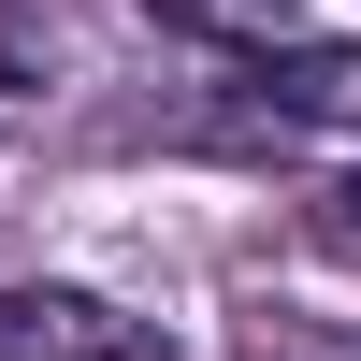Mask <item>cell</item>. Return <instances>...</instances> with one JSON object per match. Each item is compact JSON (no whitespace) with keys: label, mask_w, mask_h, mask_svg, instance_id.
I'll return each mask as SVG.
<instances>
[{"label":"cell","mask_w":361,"mask_h":361,"mask_svg":"<svg viewBox=\"0 0 361 361\" xmlns=\"http://www.w3.org/2000/svg\"><path fill=\"white\" fill-rule=\"evenodd\" d=\"M159 29H188V44H304V0H145Z\"/></svg>","instance_id":"cell-3"},{"label":"cell","mask_w":361,"mask_h":361,"mask_svg":"<svg viewBox=\"0 0 361 361\" xmlns=\"http://www.w3.org/2000/svg\"><path fill=\"white\" fill-rule=\"evenodd\" d=\"M333 231H347V246H361V173H347V188H333Z\"/></svg>","instance_id":"cell-4"},{"label":"cell","mask_w":361,"mask_h":361,"mask_svg":"<svg viewBox=\"0 0 361 361\" xmlns=\"http://www.w3.org/2000/svg\"><path fill=\"white\" fill-rule=\"evenodd\" d=\"M246 102L275 116V130H361V44H260L246 58Z\"/></svg>","instance_id":"cell-2"},{"label":"cell","mask_w":361,"mask_h":361,"mask_svg":"<svg viewBox=\"0 0 361 361\" xmlns=\"http://www.w3.org/2000/svg\"><path fill=\"white\" fill-rule=\"evenodd\" d=\"M0 361H173V333L44 275V289H0Z\"/></svg>","instance_id":"cell-1"}]
</instances>
